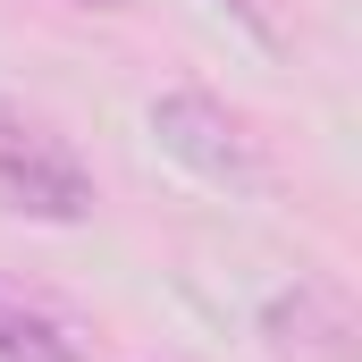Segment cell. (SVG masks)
Returning a JSON list of instances; mask_svg holds the SVG:
<instances>
[{
	"instance_id": "obj_1",
	"label": "cell",
	"mask_w": 362,
	"mask_h": 362,
	"mask_svg": "<svg viewBox=\"0 0 362 362\" xmlns=\"http://www.w3.org/2000/svg\"><path fill=\"white\" fill-rule=\"evenodd\" d=\"M101 185L76 160V144L59 127H42L34 110L0 101V211L8 219H34V228H76L93 219Z\"/></svg>"
},
{
	"instance_id": "obj_2",
	"label": "cell",
	"mask_w": 362,
	"mask_h": 362,
	"mask_svg": "<svg viewBox=\"0 0 362 362\" xmlns=\"http://www.w3.org/2000/svg\"><path fill=\"white\" fill-rule=\"evenodd\" d=\"M152 135H160V152H177L185 169L211 177V185H253L262 177V152H253L245 118L228 101H211V93H160L152 101Z\"/></svg>"
},
{
	"instance_id": "obj_3",
	"label": "cell",
	"mask_w": 362,
	"mask_h": 362,
	"mask_svg": "<svg viewBox=\"0 0 362 362\" xmlns=\"http://www.w3.org/2000/svg\"><path fill=\"white\" fill-rule=\"evenodd\" d=\"M262 354L270 362H354V303L329 278H295L262 303Z\"/></svg>"
},
{
	"instance_id": "obj_4",
	"label": "cell",
	"mask_w": 362,
	"mask_h": 362,
	"mask_svg": "<svg viewBox=\"0 0 362 362\" xmlns=\"http://www.w3.org/2000/svg\"><path fill=\"white\" fill-rule=\"evenodd\" d=\"M0 362H85V337L51 303H34L25 286L0 278Z\"/></svg>"
},
{
	"instance_id": "obj_5",
	"label": "cell",
	"mask_w": 362,
	"mask_h": 362,
	"mask_svg": "<svg viewBox=\"0 0 362 362\" xmlns=\"http://www.w3.org/2000/svg\"><path fill=\"white\" fill-rule=\"evenodd\" d=\"M68 8H127V0H68Z\"/></svg>"
}]
</instances>
